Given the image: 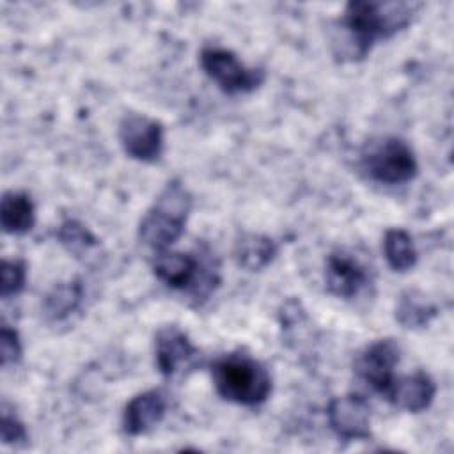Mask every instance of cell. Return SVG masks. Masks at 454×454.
<instances>
[{
    "mask_svg": "<svg viewBox=\"0 0 454 454\" xmlns=\"http://www.w3.org/2000/svg\"><path fill=\"white\" fill-rule=\"evenodd\" d=\"M415 9L403 2H349L340 20L346 43L335 48V55L349 60L364 59L376 41L388 39L404 28Z\"/></svg>",
    "mask_w": 454,
    "mask_h": 454,
    "instance_id": "cell-1",
    "label": "cell"
},
{
    "mask_svg": "<svg viewBox=\"0 0 454 454\" xmlns=\"http://www.w3.org/2000/svg\"><path fill=\"white\" fill-rule=\"evenodd\" d=\"M216 392L236 404L255 406L268 399L271 378L266 367L245 353H229L211 365Z\"/></svg>",
    "mask_w": 454,
    "mask_h": 454,
    "instance_id": "cell-2",
    "label": "cell"
},
{
    "mask_svg": "<svg viewBox=\"0 0 454 454\" xmlns=\"http://www.w3.org/2000/svg\"><path fill=\"white\" fill-rule=\"evenodd\" d=\"M192 211V195L186 186L172 179L161 190L153 207L138 225V238L153 250H167L179 239Z\"/></svg>",
    "mask_w": 454,
    "mask_h": 454,
    "instance_id": "cell-3",
    "label": "cell"
},
{
    "mask_svg": "<svg viewBox=\"0 0 454 454\" xmlns=\"http://www.w3.org/2000/svg\"><path fill=\"white\" fill-rule=\"evenodd\" d=\"M153 271L168 287L190 291L197 301L206 300L218 284L215 264L209 261L200 262L195 255L184 252H158L153 261Z\"/></svg>",
    "mask_w": 454,
    "mask_h": 454,
    "instance_id": "cell-4",
    "label": "cell"
},
{
    "mask_svg": "<svg viewBox=\"0 0 454 454\" xmlns=\"http://www.w3.org/2000/svg\"><path fill=\"white\" fill-rule=\"evenodd\" d=\"M362 167L371 179L385 184L408 183L419 172V163L411 147L395 137L383 138L371 145L362 156Z\"/></svg>",
    "mask_w": 454,
    "mask_h": 454,
    "instance_id": "cell-5",
    "label": "cell"
},
{
    "mask_svg": "<svg viewBox=\"0 0 454 454\" xmlns=\"http://www.w3.org/2000/svg\"><path fill=\"white\" fill-rule=\"evenodd\" d=\"M200 66L204 73L227 94L252 92L264 82L262 69L247 67L232 51L223 48H204L200 51Z\"/></svg>",
    "mask_w": 454,
    "mask_h": 454,
    "instance_id": "cell-6",
    "label": "cell"
},
{
    "mask_svg": "<svg viewBox=\"0 0 454 454\" xmlns=\"http://www.w3.org/2000/svg\"><path fill=\"white\" fill-rule=\"evenodd\" d=\"M399 355L401 349L394 339H380L358 353L353 367L369 388L385 397L395 380L394 369L399 364Z\"/></svg>",
    "mask_w": 454,
    "mask_h": 454,
    "instance_id": "cell-7",
    "label": "cell"
},
{
    "mask_svg": "<svg viewBox=\"0 0 454 454\" xmlns=\"http://www.w3.org/2000/svg\"><path fill=\"white\" fill-rule=\"evenodd\" d=\"M119 140L124 153L138 161H156L163 151V128L142 114H126L119 124Z\"/></svg>",
    "mask_w": 454,
    "mask_h": 454,
    "instance_id": "cell-8",
    "label": "cell"
},
{
    "mask_svg": "<svg viewBox=\"0 0 454 454\" xmlns=\"http://www.w3.org/2000/svg\"><path fill=\"white\" fill-rule=\"evenodd\" d=\"M326 415L332 431L342 440H367L371 436V410L362 395L333 397Z\"/></svg>",
    "mask_w": 454,
    "mask_h": 454,
    "instance_id": "cell-9",
    "label": "cell"
},
{
    "mask_svg": "<svg viewBox=\"0 0 454 454\" xmlns=\"http://www.w3.org/2000/svg\"><path fill=\"white\" fill-rule=\"evenodd\" d=\"M199 351L188 335L177 326H163L154 337V358L160 372L172 378L181 369H190L195 364Z\"/></svg>",
    "mask_w": 454,
    "mask_h": 454,
    "instance_id": "cell-10",
    "label": "cell"
},
{
    "mask_svg": "<svg viewBox=\"0 0 454 454\" xmlns=\"http://www.w3.org/2000/svg\"><path fill=\"white\" fill-rule=\"evenodd\" d=\"M365 266L349 252L335 250L328 255L325 266V282L328 293L339 298H355L367 284Z\"/></svg>",
    "mask_w": 454,
    "mask_h": 454,
    "instance_id": "cell-11",
    "label": "cell"
},
{
    "mask_svg": "<svg viewBox=\"0 0 454 454\" xmlns=\"http://www.w3.org/2000/svg\"><path fill=\"white\" fill-rule=\"evenodd\" d=\"M167 411V397L161 390H147L135 395L124 408L122 429L129 436L144 434L158 426Z\"/></svg>",
    "mask_w": 454,
    "mask_h": 454,
    "instance_id": "cell-12",
    "label": "cell"
},
{
    "mask_svg": "<svg viewBox=\"0 0 454 454\" xmlns=\"http://www.w3.org/2000/svg\"><path fill=\"white\" fill-rule=\"evenodd\" d=\"M434 394L436 387L431 376L422 371H417L413 374L395 378L385 399L401 410L419 413L429 408V404L434 399Z\"/></svg>",
    "mask_w": 454,
    "mask_h": 454,
    "instance_id": "cell-13",
    "label": "cell"
},
{
    "mask_svg": "<svg viewBox=\"0 0 454 454\" xmlns=\"http://www.w3.org/2000/svg\"><path fill=\"white\" fill-rule=\"evenodd\" d=\"M2 229L7 234H25L35 223V207L32 199L23 192H7L0 206Z\"/></svg>",
    "mask_w": 454,
    "mask_h": 454,
    "instance_id": "cell-14",
    "label": "cell"
},
{
    "mask_svg": "<svg viewBox=\"0 0 454 454\" xmlns=\"http://www.w3.org/2000/svg\"><path fill=\"white\" fill-rule=\"evenodd\" d=\"M277 255V245L264 234L247 232L238 238L234 245V259L238 266L248 271H259L266 268Z\"/></svg>",
    "mask_w": 454,
    "mask_h": 454,
    "instance_id": "cell-15",
    "label": "cell"
},
{
    "mask_svg": "<svg viewBox=\"0 0 454 454\" xmlns=\"http://www.w3.org/2000/svg\"><path fill=\"white\" fill-rule=\"evenodd\" d=\"M83 300V286L78 278L57 284L43 301L44 316L53 321H64L71 314H74Z\"/></svg>",
    "mask_w": 454,
    "mask_h": 454,
    "instance_id": "cell-16",
    "label": "cell"
},
{
    "mask_svg": "<svg viewBox=\"0 0 454 454\" xmlns=\"http://www.w3.org/2000/svg\"><path fill=\"white\" fill-rule=\"evenodd\" d=\"M438 309L417 289L404 291L395 305V321L403 328H424L436 316Z\"/></svg>",
    "mask_w": 454,
    "mask_h": 454,
    "instance_id": "cell-17",
    "label": "cell"
},
{
    "mask_svg": "<svg viewBox=\"0 0 454 454\" xmlns=\"http://www.w3.org/2000/svg\"><path fill=\"white\" fill-rule=\"evenodd\" d=\"M383 254L394 271H408L417 262V250L413 239L403 229H388L385 232Z\"/></svg>",
    "mask_w": 454,
    "mask_h": 454,
    "instance_id": "cell-18",
    "label": "cell"
},
{
    "mask_svg": "<svg viewBox=\"0 0 454 454\" xmlns=\"http://www.w3.org/2000/svg\"><path fill=\"white\" fill-rule=\"evenodd\" d=\"M57 238L60 245L73 254L74 257L85 259L87 255H92V252L98 248L99 241L98 238L78 220H66L60 223L57 231Z\"/></svg>",
    "mask_w": 454,
    "mask_h": 454,
    "instance_id": "cell-19",
    "label": "cell"
},
{
    "mask_svg": "<svg viewBox=\"0 0 454 454\" xmlns=\"http://www.w3.org/2000/svg\"><path fill=\"white\" fill-rule=\"evenodd\" d=\"M27 282V266L23 261H2V284H0V294L4 300H9L11 296H16L23 291Z\"/></svg>",
    "mask_w": 454,
    "mask_h": 454,
    "instance_id": "cell-20",
    "label": "cell"
},
{
    "mask_svg": "<svg viewBox=\"0 0 454 454\" xmlns=\"http://www.w3.org/2000/svg\"><path fill=\"white\" fill-rule=\"evenodd\" d=\"M28 440V433L23 422L7 410L4 404L2 408V442L5 445H23Z\"/></svg>",
    "mask_w": 454,
    "mask_h": 454,
    "instance_id": "cell-21",
    "label": "cell"
},
{
    "mask_svg": "<svg viewBox=\"0 0 454 454\" xmlns=\"http://www.w3.org/2000/svg\"><path fill=\"white\" fill-rule=\"evenodd\" d=\"M0 356L2 367L12 365L21 358V342L18 332L9 325H4L0 330Z\"/></svg>",
    "mask_w": 454,
    "mask_h": 454,
    "instance_id": "cell-22",
    "label": "cell"
}]
</instances>
